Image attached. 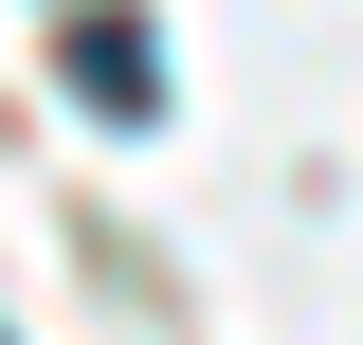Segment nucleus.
<instances>
[{"mask_svg": "<svg viewBox=\"0 0 363 345\" xmlns=\"http://www.w3.org/2000/svg\"><path fill=\"white\" fill-rule=\"evenodd\" d=\"M73 91L109 128H145V109H164V37H145V18H73Z\"/></svg>", "mask_w": 363, "mask_h": 345, "instance_id": "nucleus-1", "label": "nucleus"}]
</instances>
